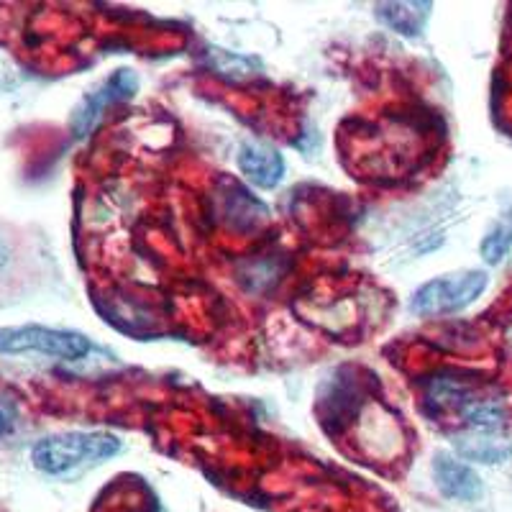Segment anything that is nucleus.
Returning a JSON list of instances; mask_svg holds the SVG:
<instances>
[{"instance_id": "1", "label": "nucleus", "mask_w": 512, "mask_h": 512, "mask_svg": "<svg viewBox=\"0 0 512 512\" xmlns=\"http://www.w3.org/2000/svg\"><path fill=\"white\" fill-rule=\"evenodd\" d=\"M121 451V441L103 431H67L41 438L31 451V461L44 474H70L85 464H100Z\"/></svg>"}, {"instance_id": "2", "label": "nucleus", "mask_w": 512, "mask_h": 512, "mask_svg": "<svg viewBox=\"0 0 512 512\" xmlns=\"http://www.w3.org/2000/svg\"><path fill=\"white\" fill-rule=\"evenodd\" d=\"M88 336L67 328L49 326H8L0 328V354H44L62 361H80L90 354Z\"/></svg>"}, {"instance_id": "3", "label": "nucleus", "mask_w": 512, "mask_h": 512, "mask_svg": "<svg viewBox=\"0 0 512 512\" xmlns=\"http://www.w3.org/2000/svg\"><path fill=\"white\" fill-rule=\"evenodd\" d=\"M487 272L469 269V272L446 274L436 280L425 282L415 290L410 300V310L415 315H451L477 303L482 292L487 290Z\"/></svg>"}, {"instance_id": "4", "label": "nucleus", "mask_w": 512, "mask_h": 512, "mask_svg": "<svg viewBox=\"0 0 512 512\" xmlns=\"http://www.w3.org/2000/svg\"><path fill=\"white\" fill-rule=\"evenodd\" d=\"M136 90H139V77H136L134 70H126V67H123V70L113 72L95 93L85 95V100L77 105V111L70 123L72 136H75V139H85V136L98 126L105 108L123 103V100H131L136 95Z\"/></svg>"}, {"instance_id": "5", "label": "nucleus", "mask_w": 512, "mask_h": 512, "mask_svg": "<svg viewBox=\"0 0 512 512\" xmlns=\"http://www.w3.org/2000/svg\"><path fill=\"white\" fill-rule=\"evenodd\" d=\"M433 477H436V487L441 489V495L448 497V500L474 502L484 492L479 474L474 472L472 466L451 454H436V459H433Z\"/></svg>"}, {"instance_id": "6", "label": "nucleus", "mask_w": 512, "mask_h": 512, "mask_svg": "<svg viewBox=\"0 0 512 512\" xmlns=\"http://www.w3.org/2000/svg\"><path fill=\"white\" fill-rule=\"evenodd\" d=\"M239 169L241 175L254 187L274 190L285 180V157L277 149L264 144H244L239 149Z\"/></svg>"}, {"instance_id": "7", "label": "nucleus", "mask_w": 512, "mask_h": 512, "mask_svg": "<svg viewBox=\"0 0 512 512\" xmlns=\"http://www.w3.org/2000/svg\"><path fill=\"white\" fill-rule=\"evenodd\" d=\"M456 454L466 461H477V464H505L512 459V441L502 433H484L469 431L454 436Z\"/></svg>"}, {"instance_id": "8", "label": "nucleus", "mask_w": 512, "mask_h": 512, "mask_svg": "<svg viewBox=\"0 0 512 512\" xmlns=\"http://www.w3.org/2000/svg\"><path fill=\"white\" fill-rule=\"evenodd\" d=\"M472 402V387L466 379H456L454 374H433L425 382V405L433 413H443V410H461L464 413Z\"/></svg>"}, {"instance_id": "9", "label": "nucleus", "mask_w": 512, "mask_h": 512, "mask_svg": "<svg viewBox=\"0 0 512 512\" xmlns=\"http://www.w3.org/2000/svg\"><path fill=\"white\" fill-rule=\"evenodd\" d=\"M374 13L384 26L402 36H420L431 21L433 3H377Z\"/></svg>"}, {"instance_id": "10", "label": "nucleus", "mask_w": 512, "mask_h": 512, "mask_svg": "<svg viewBox=\"0 0 512 512\" xmlns=\"http://www.w3.org/2000/svg\"><path fill=\"white\" fill-rule=\"evenodd\" d=\"M223 216L228 218V226L233 231H254L256 226H262L269 218V210L262 200H256L254 195H249V190L233 185L228 187V192L223 195Z\"/></svg>"}, {"instance_id": "11", "label": "nucleus", "mask_w": 512, "mask_h": 512, "mask_svg": "<svg viewBox=\"0 0 512 512\" xmlns=\"http://www.w3.org/2000/svg\"><path fill=\"white\" fill-rule=\"evenodd\" d=\"M512 251V208H507L492 228L484 233L482 244H479V254L487 264H500L507 254Z\"/></svg>"}, {"instance_id": "12", "label": "nucleus", "mask_w": 512, "mask_h": 512, "mask_svg": "<svg viewBox=\"0 0 512 512\" xmlns=\"http://www.w3.org/2000/svg\"><path fill=\"white\" fill-rule=\"evenodd\" d=\"M208 64L210 70H216V75L226 77L231 82L249 80L256 72H262V62L254 57H244V54L223 52V49H208Z\"/></svg>"}, {"instance_id": "13", "label": "nucleus", "mask_w": 512, "mask_h": 512, "mask_svg": "<svg viewBox=\"0 0 512 512\" xmlns=\"http://www.w3.org/2000/svg\"><path fill=\"white\" fill-rule=\"evenodd\" d=\"M461 415H464V420L469 423L472 431L502 433V428H505L507 423L505 408L495 400H474Z\"/></svg>"}, {"instance_id": "14", "label": "nucleus", "mask_w": 512, "mask_h": 512, "mask_svg": "<svg viewBox=\"0 0 512 512\" xmlns=\"http://www.w3.org/2000/svg\"><path fill=\"white\" fill-rule=\"evenodd\" d=\"M18 410L11 400L6 397H0V438H6L8 433L13 431V425H16Z\"/></svg>"}]
</instances>
